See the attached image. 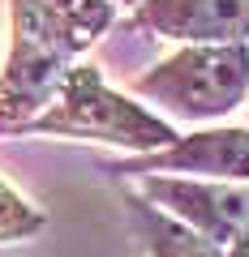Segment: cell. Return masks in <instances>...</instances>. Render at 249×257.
Returning a JSON list of instances; mask_svg holds the SVG:
<instances>
[{"instance_id": "obj_1", "label": "cell", "mask_w": 249, "mask_h": 257, "mask_svg": "<svg viewBox=\"0 0 249 257\" xmlns=\"http://www.w3.org/2000/svg\"><path fill=\"white\" fill-rule=\"evenodd\" d=\"M116 22L112 0H9V56L0 64V138L52 103L60 77Z\"/></svg>"}, {"instance_id": "obj_2", "label": "cell", "mask_w": 249, "mask_h": 257, "mask_svg": "<svg viewBox=\"0 0 249 257\" xmlns=\"http://www.w3.org/2000/svg\"><path fill=\"white\" fill-rule=\"evenodd\" d=\"M13 138H73V142H103V146L125 150L129 159L155 155V150L172 146L181 133L172 120L159 111L142 107L125 90H112L95 64H73L60 86H56L52 103L39 111L30 124H22Z\"/></svg>"}, {"instance_id": "obj_3", "label": "cell", "mask_w": 249, "mask_h": 257, "mask_svg": "<svg viewBox=\"0 0 249 257\" xmlns=\"http://www.w3.org/2000/svg\"><path fill=\"white\" fill-rule=\"evenodd\" d=\"M129 99L155 103L172 120L211 124L249 103V43L176 47L129 82Z\"/></svg>"}, {"instance_id": "obj_4", "label": "cell", "mask_w": 249, "mask_h": 257, "mask_svg": "<svg viewBox=\"0 0 249 257\" xmlns=\"http://www.w3.org/2000/svg\"><path fill=\"white\" fill-rule=\"evenodd\" d=\"M138 197H146L155 210L202 236L206 244L232 248L249 231V184L223 180H181V176H142L133 180Z\"/></svg>"}, {"instance_id": "obj_5", "label": "cell", "mask_w": 249, "mask_h": 257, "mask_svg": "<svg viewBox=\"0 0 249 257\" xmlns=\"http://www.w3.org/2000/svg\"><path fill=\"white\" fill-rule=\"evenodd\" d=\"M103 172L112 180H142V176H181V180H223L249 184V128L211 124L176 138L172 146L142 159H120Z\"/></svg>"}, {"instance_id": "obj_6", "label": "cell", "mask_w": 249, "mask_h": 257, "mask_svg": "<svg viewBox=\"0 0 249 257\" xmlns=\"http://www.w3.org/2000/svg\"><path fill=\"white\" fill-rule=\"evenodd\" d=\"M125 26L181 47L249 43V0H138Z\"/></svg>"}, {"instance_id": "obj_7", "label": "cell", "mask_w": 249, "mask_h": 257, "mask_svg": "<svg viewBox=\"0 0 249 257\" xmlns=\"http://www.w3.org/2000/svg\"><path fill=\"white\" fill-rule=\"evenodd\" d=\"M120 206H125V223H129V236L138 240V248L146 257H223L215 244H206L202 236H194L189 227H181L176 219H168L163 210L138 197L133 184L120 189Z\"/></svg>"}, {"instance_id": "obj_8", "label": "cell", "mask_w": 249, "mask_h": 257, "mask_svg": "<svg viewBox=\"0 0 249 257\" xmlns=\"http://www.w3.org/2000/svg\"><path fill=\"white\" fill-rule=\"evenodd\" d=\"M47 227V214L30 197H22L9 180H0V244H18L30 240Z\"/></svg>"}, {"instance_id": "obj_9", "label": "cell", "mask_w": 249, "mask_h": 257, "mask_svg": "<svg viewBox=\"0 0 249 257\" xmlns=\"http://www.w3.org/2000/svg\"><path fill=\"white\" fill-rule=\"evenodd\" d=\"M223 257H249V231H245V236H240L232 248H223Z\"/></svg>"}, {"instance_id": "obj_10", "label": "cell", "mask_w": 249, "mask_h": 257, "mask_svg": "<svg viewBox=\"0 0 249 257\" xmlns=\"http://www.w3.org/2000/svg\"><path fill=\"white\" fill-rule=\"evenodd\" d=\"M112 5H125V9H133V5H138V0H112Z\"/></svg>"}, {"instance_id": "obj_11", "label": "cell", "mask_w": 249, "mask_h": 257, "mask_svg": "<svg viewBox=\"0 0 249 257\" xmlns=\"http://www.w3.org/2000/svg\"><path fill=\"white\" fill-rule=\"evenodd\" d=\"M245 128H249V124H245Z\"/></svg>"}]
</instances>
